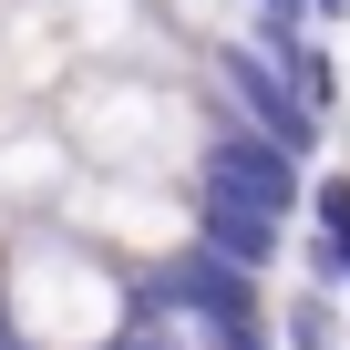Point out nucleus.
Here are the masks:
<instances>
[{
    "label": "nucleus",
    "mask_w": 350,
    "mask_h": 350,
    "mask_svg": "<svg viewBox=\"0 0 350 350\" xmlns=\"http://www.w3.org/2000/svg\"><path fill=\"white\" fill-rule=\"evenodd\" d=\"M196 113H206V93H175V83L144 72V62H83V72H62V93H52L62 154H72V165H103V175H144V186L186 175Z\"/></svg>",
    "instance_id": "nucleus-1"
},
{
    "label": "nucleus",
    "mask_w": 350,
    "mask_h": 350,
    "mask_svg": "<svg viewBox=\"0 0 350 350\" xmlns=\"http://www.w3.org/2000/svg\"><path fill=\"white\" fill-rule=\"evenodd\" d=\"M186 186L196 196H227V206H258V217H299V196H309V165L299 154H278L258 124H237L227 103H206L196 113V154H186Z\"/></svg>",
    "instance_id": "nucleus-2"
},
{
    "label": "nucleus",
    "mask_w": 350,
    "mask_h": 350,
    "mask_svg": "<svg viewBox=\"0 0 350 350\" xmlns=\"http://www.w3.org/2000/svg\"><path fill=\"white\" fill-rule=\"evenodd\" d=\"M186 52H196V72H206V103H227L237 124H258V134H268L278 154H299V165L319 154V134H329V124L299 103V83H288L268 52H247L237 31H206V42H186Z\"/></svg>",
    "instance_id": "nucleus-3"
},
{
    "label": "nucleus",
    "mask_w": 350,
    "mask_h": 350,
    "mask_svg": "<svg viewBox=\"0 0 350 350\" xmlns=\"http://www.w3.org/2000/svg\"><path fill=\"white\" fill-rule=\"evenodd\" d=\"M31 11H42V31H52L62 52H83V62H154V52L175 42L154 0H31Z\"/></svg>",
    "instance_id": "nucleus-4"
},
{
    "label": "nucleus",
    "mask_w": 350,
    "mask_h": 350,
    "mask_svg": "<svg viewBox=\"0 0 350 350\" xmlns=\"http://www.w3.org/2000/svg\"><path fill=\"white\" fill-rule=\"evenodd\" d=\"M186 237H196V247H217V258H237L247 278H268V268H278V247H288V227H278V217L227 206V196H196V186H186Z\"/></svg>",
    "instance_id": "nucleus-5"
},
{
    "label": "nucleus",
    "mask_w": 350,
    "mask_h": 350,
    "mask_svg": "<svg viewBox=\"0 0 350 350\" xmlns=\"http://www.w3.org/2000/svg\"><path fill=\"white\" fill-rule=\"evenodd\" d=\"M62 186H72V154H62V134H52L42 113H21L11 134H0V196H11V206H31V196H42V206H52Z\"/></svg>",
    "instance_id": "nucleus-6"
},
{
    "label": "nucleus",
    "mask_w": 350,
    "mask_h": 350,
    "mask_svg": "<svg viewBox=\"0 0 350 350\" xmlns=\"http://www.w3.org/2000/svg\"><path fill=\"white\" fill-rule=\"evenodd\" d=\"M278 350H350V329H340V299H329V288H288Z\"/></svg>",
    "instance_id": "nucleus-7"
},
{
    "label": "nucleus",
    "mask_w": 350,
    "mask_h": 350,
    "mask_svg": "<svg viewBox=\"0 0 350 350\" xmlns=\"http://www.w3.org/2000/svg\"><path fill=\"white\" fill-rule=\"evenodd\" d=\"M186 329V350H278L268 309H217V319H175Z\"/></svg>",
    "instance_id": "nucleus-8"
},
{
    "label": "nucleus",
    "mask_w": 350,
    "mask_h": 350,
    "mask_svg": "<svg viewBox=\"0 0 350 350\" xmlns=\"http://www.w3.org/2000/svg\"><path fill=\"white\" fill-rule=\"evenodd\" d=\"M278 72H288V83H299V103H309V113H319V124H329V113H340V72H329V52H319V42H309V31H299V42H288V52H278Z\"/></svg>",
    "instance_id": "nucleus-9"
},
{
    "label": "nucleus",
    "mask_w": 350,
    "mask_h": 350,
    "mask_svg": "<svg viewBox=\"0 0 350 350\" xmlns=\"http://www.w3.org/2000/svg\"><path fill=\"white\" fill-rule=\"evenodd\" d=\"M299 258H309V288H329V299H350V237H329V227H309V237H299Z\"/></svg>",
    "instance_id": "nucleus-10"
},
{
    "label": "nucleus",
    "mask_w": 350,
    "mask_h": 350,
    "mask_svg": "<svg viewBox=\"0 0 350 350\" xmlns=\"http://www.w3.org/2000/svg\"><path fill=\"white\" fill-rule=\"evenodd\" d=\"M299 206H309V227H329V237H350V175H319V186H309Z\"/></svg>",
    "instance_id": "nucleus-11"
},
{
    "label": "nucleus",
    "mask_w": 350,
    "mask_h": 350,
    "mask_svg": "<svg viewBox=\"0 0 350 350\" xmlns=\"http://www.w3.org/2000/svg\"><path fill=\"white\" fill-rule=\"evenodd\" d=\"M93 350H186V340H175V319H124V329L93 340Z\"/></svg>",
    "instance_id": "nucleus-12"
},
{
    "label": "nucleus",
    "mask_w": 350,
    "mask_h": 350,
    "mask_svg": "<svg viewBox=\"0 0 350 350\" xmlns=\"http://www.w3.org/2000/svg\"><path fill=\"white\" fill-rule=\"evenodd\" d=\"M247 21H278V31H309V0H247Z\"/></svg>",
    "instance_id": "nucleus-13"
},
{
    "label": "nucleus",
    "mask_w": 350,
    "mask_h": 350,
    "mask_svg": "<svg viewBox=\"0 0 350 350\" xmlns=\"http://www.w3.org/2000/svg\"><path fill=\"white\" fill-rule=\"evenodd\" d=\"M309 21H319V31H340V21H350V0H309Z\"/></svg>",
    "instance_id": "nucleus-14"
}]
</instances>
